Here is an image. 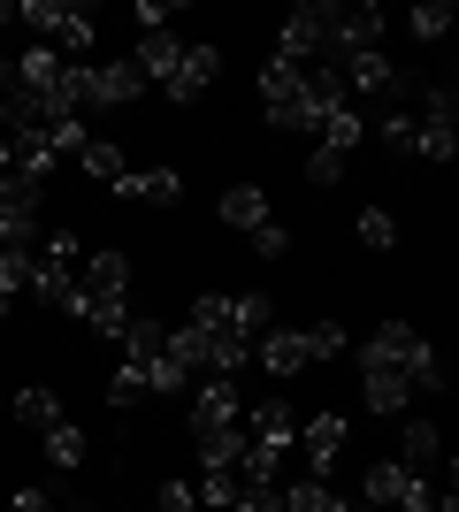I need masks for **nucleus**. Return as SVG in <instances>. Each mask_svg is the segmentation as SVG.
<instances>
[{
  "label": "nucleus",
  "mask_w": 459,
  "mask_h": 512,
  "mask_svg": "<svg viewBox=\"0 0 459 512\" xmlns=\"http://www.w3.org/2000/svg\"><path fill=\"white\" fill-rule=\"evenodd\" d=\"M261 107L276 130H322V115H337L345 100V85H337V69H291V62H268L261 69Z\"/></svg>",
  "instance_id": "1"
},
{
  "label": "nucleus",
  "mask_w": 459,
  "mask_h": 512,
  "mask_svg": "<svg viewBox=\"0 0 459 512\" xmlns=\"http://www.w3.org/2000/svg\"><path fill=\"white\" fill-rule=\"evenodd\" d=\"M383 153H398V161H452L459 153V92L421 85V115H383Z\"/></svg>",
  "instance_id": "2"
},
{
  "label": "nucleus",
  "mask_w": 459,
  "mask_h": 512,
  "mask_svg": "<svg viewBox=\"0 0 459 512\" xmlns=\"http://www.w3.org/2000/svg\"><path fill=\"white\" fill-rule=\"evenodd\" d=\"M16 23H31V39L62 62H85L92 39H100V16L92 8H69V0H16Z\"/></svg>",
  "instance_id": "3"
},
{
  "label": "nucleus",
  "mask_w": 459,
  "mask_h": 512,
  "mask_svg": "<svg viewBox=\"0 0 459 512\" xmlns=\"http://www.w3.org/2000/svg\"><path fill=\"white\" fill-rule=\"evenodd\" d=\"M337 85H345V100L368 115V107H383V100H406V92L421 85V77H406V69L383 54V46H360V54H337Z\"/></svg>",
  "instance_id": "4"
},
{
  "label": "nucleus",
  "mask_w": 459,
  "mask_h": 512,
  "mask_svg": "<svg viewBox=\"0 0 459 512\" xmlns=\"http://www.w3.org/2000/svg\"><path fill=\"white\" fill-rule=\"evenodd\" d=\"M23 291H31L39 306H54V314H69V306H77V237H69V230H46V237H39Z\"/></svg>",
  "instance_id": "5"
},
{
  "label": "nucleus",
  "mask_w": 459,
  "mask_h": 512,
  "mask_svg": "<svg viewBox=\"0 0 459 512\" xmlns=\"http://www.w3.org/2000/svg\"><path fill=\"white\" fill-rule=\"evenodd\" d=\"M329 23H337V0H299L276 31V54L268 62H291V69H322L329 62Z\"/></svg>",
  "instance_id": "6"
},
{
  "label": "nucleus",
  "mask_w": 459,
  "mask_h": 512,
  "mask_svg": "<svg viewBox=\"0 0 459 512\" xmlns=\"http://www.w3.org/2000/svg\"><path fill=\"white\" fill-rule=\"evenodd\" d=\"M138 92H146V77H138L131 62H69V107H77V115H92V107H131Z\"/></svg>",
  "instance_id": "7"
},
{
  "label": "nucleus",
  "mask_w": 459,
  "mask_h": 512,
  "mask_svg": "<svg viewBox=\"0 0 459 512\" xmlns=\"http://www.w3.org/2000/svg\"><path fill=\"white\" fill-rule=\"evenodd\" d=\"M192 329H230V337L261 344L268 299H261V291H199V299H192Z\"/></svg>",
  "instance_id": "8"
},
{
  "label": "nucleus",
  "mask_w": 459,
  "mask_h": 512,
  "mask_svg": "<svg viewBox=\"0 0 459 512\" xmlns=\"http://www.w3.org/2000/svg\"><path fill=\"white\" fill-rule=\"evenodd\" d=\"M360 138H368V115H360V107H337V115H322V130H314V161H306V176H314V184H337Z\"/></svg>",
  "instance_id": "9"
},
{
  "label": "nucleus",
  "mask_w": 459,
  "mask_h": 512,
  "mask_svg": "<svg viewBox=\"0 0 459 512\" xmlns=\"http://www.w3.org/2000/svg\"><path fill=\"white\" fill-rule=\"evenodd\" d=\"M368 344L383 352V360L406 367V383H414V390H437V383H444V360L429 352V337H421V329H406V321H383Z\"/></svg>",
  "instance_id": "10"
},
{
  "label": "nucleus",
  "mask_w": 459,
  "mask_h": 512,
  "mask_svg": "<svg viewBox=\"0 0 459 512\" xmlns=\"http://www.w3.org/2000/svg\"><path fill=\"white\" fill-rule=\"evenodd\" d=\"M360 406H368V413H406V406H414V383H406V367L383 360L375 344H360Z\"/></svg>",
  "instance_id": "11"
},
{
  "label": "nucleus",
  "mask_w": 459,
  "mask_h": 512,
  "mask_svg": "<svg viewBox=\"0 0 459 512\" xmlns=\"http://www.w3.org/2000/svg\"><path fill=\"white\" fill-rule=\"evenodd\" d=\"M345 413H314V421H299V436H291V444L306 451V482H329V467H337V451H345Z\"/></svg>",
  "instance_id": "12"
},
{
  "label": "nucleus",
  "mask_w": 459,
  "mask_h": 512,
  "mask_svg": "<svg viewBox=\"0 0 459 512\" xmlns=\"http://www.w3.org/2000/svg\"><path fill=\"white\" fill-rule=\"evenodd\" d=\"M291 436H299V413H291V398H261V406H245V444H253V451L284 459Z\"/></svg>",
  "instance_id": "13"
},
{
  "label": "nucleus",
  "mask_w": 459,
  "mask_h": 512,
  "mask_svg": "<svg viewBox=\"0 0 459 512\" xmlns=\"http://www.w3.org/2000/svg\"><path fill=\"white\" fill-rule=\"evenodd\" d=\"M245 421V398H238V375H207L199 383V406H192V436H222V428Z\"/></svg>",
  "instance_id": "14"
},
{
  "label": "nucleus",
  "mask_w": 459,
  "mask_h": 512,
  "mask_svg": "<svg viewBox=\"0 0 459 512\" xmlns=\"http://www.w3.org/2000/svg\"><path fill=\"white\" fill-rule=\"evenodd\" d=\"M253 360H261L276 383H291V375H306V367H314V352H306V329H261Z\"/></svg>",
  "instance_id": "15"
},
{
  "label": "nucleus",
  "mask_w": 459,
  "mask_h": 512,
  "mask_svg": "<svg viewBox=\"0 0 459 512\" xmlns=\"http://www.w3.org/2000/svg\"><path fill=\"white\" fill-rule=\"evenodd\" d=\"M398 467L414 474V482H437L452 459H444V436L429 421H406V436H398Z\"/></svg>",
  "instance_id": "16"
},
{
  "label": "nucleus",
  "mask_w": 459,
  "mask_h": 512,
  "mask_svg": "<svg viewBox=\"0 0 459 512\" xmlns=\"http://www.w3.org/2000/svg\"><path fill=\"white\" fill-rule=\"evenodd\" d=\"M108 192L131 199V207H138V199H146V207H176V199H184V176H176V169H123Z\"/></svg>",
  "instance_id": "17"
},
{
  "label": "nucleus",
  "mask_w": 459,
  "mask_h": 512,
  "mask_svg": "<svg viewBox=\"0 0 459 512\" xmlns=\"http://www.w3.org/2000/svg\"><path fill=\"white\" fill-rule=\"evenodd\" d=\"M77 291H85V299H131V260L123 253H92L85 268H77Z\"/></svg>",
  "instance_id": "18"
},
{
  "label": "nucleus",
  "mask_w": 459,
  "mask_h": 512,
  "mask_svg": "<svg viewBox=\"0 0 459 512\" xmlns=\"http://www.w3.org/2000/svg\"><path fill=\"white\" fill-rule=\"evenodd\" d=\"M360 46H383V8H337L329 54H360Z\"/></svg>",
  "instance_id": "19"
},
{
  "label": "nucleus",
  "mask_w": 459,
  "mask_h": 512,
  "mask_svg": "<svg viewBox=\"0 0 459 512\" xmlns=\"http://www.w3.org/2000/svg\"><path fill=\"white\" fill-rule=\"evenodd\" d=\"M215 69H222V54H215V46H184V62H176V77H169V85H161V92H169V100H184V107H192L199 92L215 85Z\"/></svg>",
  "instance_id": "20"
},
{
  "label": "nucleus",
  "mask_w": 459,
  "mask_h": 512,
  "mask_svg": "<svg viewBox=\"0 0 459 512\" xmlns=\"http://www.w3.org/2000/svg\"><path fill=\"white\" fill-rule=\"evenodd\" d=\"M176 62H184V39H176V31H146V39H138V54H131V69L146 77V85H169Z\"/></svg>",
  "instance_id": "21"
},
{
  "label": "nucleus",
  "mask_w": 459,
  "mask_h": 512,
  "mask_svg": "<svg viewBox=\"0 0 459 512\" xmlns=\"http://www.w3.org/2000/svg\"><path fill=\"white\" fill-rule=\"evenodd\" d=\"M215 214H222V222H230V230H245V237L261 230V222H276V214H268V192H261V184H230Z\"/></svg>",
  "instance_id": "22"
},
{
  "label": "nucleus",
  "mask_w": 459,
  "mask_h": 512,
  "mask_svg": "<svg viewBox=\"0 0 459 512\" xmlns=\"http://www.w3.org/2000/svg\"><path fill=\"white\" fill-rule=\"evenodd\" d=\"M406 490H414V474L398 467V459H375V467H368V482H360V497H368V505H383V512H398V505H406Z\"/></svg>",
  "instance_id": "23"
},
{
  "label": "nucleus",
  "mask_w": 459,
  "mask_h": 512,
  "mask_svg": "<svg viewBox=\"0 0 459 512\" xmlns=\"http://www.w3.org/2000/svg\"><path fill=\"white\" fill-rule=\"evenodd\" d=\"M39 451H46V467L77 474V459H85V436H77V421H54V428L39 436Z\"/></svg>",
  "instance_id": "24"
},
{
  "label": "nucleus",
  "mask_w": 459,
  "mask_h": 512,
  "mask_svg": "<svg viewBox=\"0 0 459 512\" xmlns=\"http://www.w3.org/2000/svg\"><path fill=\"white\" fill-rule=\"evenodd\" d=\"M284 512H352V505L329 490V482H306L299 474V482H284Z\"/></svg>",
  "instance_id": "25"
},
{
  "label": "nucleus",
  "mask_w": 459,
  "mask_h": 512,
  "mask_svg": "<svg viewBox=\"0 0 459 512\" xmlns=\"http://www.w3.org/2000/svg\"><path fill=\"white\" fill-rule=\"evenodd\" d=\"M16 421L46 436V428H54V421H69V413H62V398H54V390H39V383H31V390H16Z\"/></svg>",
  "instance_id": "26"
},
{
  "label": "nucleus",
  "mask_w": 459,
  "mask_h": 512,
  "mask_svg": "<svg viewBox=\"0 0 459 512\" xmlns=\"http://www.w3.org/2000/svg\"><path fill=\"white\" fill-rule=\"evenodd\" d=\"M452 0H421L414 16H406V31H414V39H444V31H452Z\"/></svg>",
  "instance_id": "27"
},
{
  "label": "nucleus",
  "mask_w": 459,
  "mask_h": 512,
  "mask_svg": "<svg viewBox=\"0 0 459 512\" xmlns=\"http://www.w3.org/2000/svg\"><path fill=\"white\" fill-rule=\"evenodd\" d=\"M77 161H85L100 184H115V176H123V146H115V138H85V153H77Z\"/></svg>",
  "instance_id": "28"
},
{
  "label": "nucleus",
  "mask_w": 459,
  "mask_h": 512,
  "mask_svg": "<svg viewBox=\"0 0 459 512\" xmlns=\"http://www.w3.org/2000/svg\"><path fill=\"white\" fill-rule=\"evenodd\" d=\"M360 245H368V253H391V245H398V222L383 207H360Z\"/></svg>",
  "instance_id": "29"
},
{
  "label": "nucleus",
  "mask_w": 459,
  "mask_h": 512,
  "mask_svg": "<svg viewBox=\"0 0 459 512\" xmlns=\"http://www.w3.org/2000/svg\"><path fill=\"white\" fill-rule=\"evenodd\" d=\"M23 276H31V253H0V314L23 299Z\"/></svg>",
  "instance_id": "30"
},
{
  "label": "nucleus",
  "mask_w": 459,
  "mask_h": 512,
  "mask_svg": "<svg viewBox=\"0 0 459 512\" xmlns=\"http://www.w3.org/2000/svg\"><path fill=\"white\" fill-rule=\"evenodd\" d=\"M230 512H284V482H245Z\"/></svg>",
  "instance_id": "31"
},
{
  "label": "nucleus",
  "mask_w": 459,
  "mask_h": 512,
  "mask_svg": "<svg viewBox=\"0 0 459 512\" xmlns=\"http://www.w3.org/2000/svg\"><path fill=\"white\" fill-rule=\"evenodd\" d=\"M306 352H314V360H337V352H345V329H337V321H314V329H306Z\"/></svg>",
  "instance_id": "32"
},
{
  "label": "nucleus",
  "mask_w": 459,
  "mask_h": 512,
  "mask_svg": "<svg viewBox=\"0 0 459 512\" xmlns=\"http://www.w3.org/2000/svg\"><path fill=\"white\" fill-rule=\"evenodd\" d=\"M153 512H199V490H192V482H161Z\"/></svg>",
  "instance_id": "33"
},
{
  "label": "nucleus",
  "mask_w": 459,
  "mask_h": 512,
  "mask_svg": "<svg viewBox=\"0 0 459 512\" xmlns=\"http://www.w3.org/2000/svg\"><path fill=\"white\" fill-rule=\"evenodd\" d=\"M131 398H146L138 367H115V375H108V406H131Z\"/></svg>",
  "instance_id": "34"
},
{
  "label": "nucleus",
  "mask_w": 459,
  "mask_h": 512,
  "mask_svg": "<svg viewBox=\"0 0 459 512\" xmlns=\"http://www.w3.org/2000/svg\"><path fill=\"white\" fill-rule=\"evenodd\" d=\"M253 245H261V260H284V253H291V230H284V222H261V230H253Z\"/></svg>",
  "instance_id": "35"
},
{
  "label": "nucleus",
  "mask_w": 459,
  "mask_h": 512,
  "mask_svg": "<svg viewBox=\"0 0 459 512\" xmlns=\"http://www.w3.org/2000/svg\"><path fill=\"white\" fill-rule=\"evenodd\" d=\"M398 512H437V482H414V490H406V505Z\"/></svg>",
  "instance_id": "36"
},
{
  "label": "nucleus",
  "mask_w": 459,
  "mask_h": 512,
  "mask_svg": "<svg viewBox=\"0 0 459 512\" xmlns=\"http://www.w3.org/2000/svg\"><path fill=\"white\" fill-rule=\"evenodd\" d=\"M169 16H176L169 0H146V8H138V23H146V31H169Z\"/></svg>",
  "instance_id": "37"
},
{
  "label": "nucleus",
  "mask_w": 459,
  "mask_h": 512,
  "mask_svg": "<svg viewBox=\"0 0 459 512\" xmlns=\"http://www.w3.org/2000/svg\"><path fill=\"white\" fill-rule=\"evenodd\" d=\"M8 512H54V497H46V490H16V505H8Z\"/></svg>",
  "instance_id": "38"
},
{
  "label": "nucleus",
  "mask_w": 459,
  "mask_h": 512,
  "mask_svg": "<svg viewBox=\"0 0 459 512\" xmlns=\"http://www.w3.org/2000/svg\"><path fill=\"white\" fill-rule=\"evenodd\" d=\"M0 23H16V8H8V0H0Z\"/></svg>",
  "instance_id": "39"
},
{
  "label": "nucleus",
  "mask_w": 459,
  "mask_h": 512,
  "mask_svg": "<svg viewBox=\"0 0 459 512\" xmlns=\"http://www.w3.org/2000/svg\"><path fill=\"white\" fill-rule=\"evenodd\" d=\"M0 413H8V390H0Z\"/></svg>",
  "instance_id": "40"
},
{
  "label": "nucleus",
  "mask_w": 459,
  "mask_h": 512,
  "mask_svg": "<svg viewBox=\"0 0 459 512\" xmlns=\"http://www.w3.org/2000/svg\"><path fill=\"white\" fill-rule=\"evenodd\" d=\"M352 512H360V505H352Z\"/></svg>",
  "instance_id": "41"
}]
</instances>
